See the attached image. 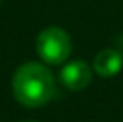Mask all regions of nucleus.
<instances>
[{"label":"nucleus","instance_id":"nucleus-1","mask_svg":"<svg viewBox=\"0 0 123 122\" xmlns=\"http://www.w3.org/2000/svg\"><path fill=\"white\" fill-rule=\"evenodd\" d=\"M12 92L23 106H43L54 95V75L41 63H25L14 72Z\"/></svg>","mask_w":123,"mask_h":122},{"label":"nucleus","instance_id":"nucleus-2","mask_svg":"<svg viewBox=\"0 0 123 122\" xmlns=\"http://www.w3.org/2000/svg\"><path fill=\"white\" fill-rule=\"evenodd\" d=\"M36 50L39 57L48 65H61L70 57L71 40L61 27H48L39 32L36 41Z\"/></svg>","mask_w":123,"mask_h":122},{"label":"nucleus","instance_id":"nucleus-3","mask_svg":"<svg viewBox=\"0 0 123 122\" xmlns=\"http://www.w3.org/2000/svg\"><path fill=\"white\" fill-rule=\"evenodd\" d=\"M59 79L68 90L79 92V90H84L86 86H89L93 79V72L84 61H71L62 66Z\"/></svg>","mask_w":123,"mask_h":122},{"label":"nucleus","instance_id":"nucleus-4","mask_svg":"<svg viewBox=\"0 0 123 122\" xmlns=\"http://www.w3.org/2000/svg\"><path fill=\"white\" fill-rule=\"evenodd\" d=\"M93 68L102 77L116 75L123 68V54L116 49H104L93 59Z\"/></svg>","mask_w":123,"mask_h":122},{"label":"nucleus","instance_id":"nucleus-5","mask_svg":"<svg viewBox=\"0 0 123 122\" xmlns=\"http://www.w3.org/2000/svg\"><path fill=\"white\" fill-rule=\"evenodd\" d=\"M23 122H36V120H23Z\"/></svg>","mask_w":123,"mask_h":122}]
</instances>
